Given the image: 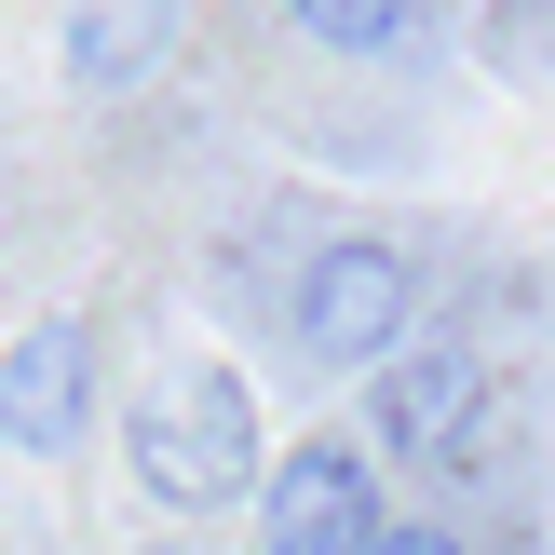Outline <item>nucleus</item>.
Segmentation results:
<instances>
[{
  "label": "nucleus",
  "instance_id": "f257e3e1",
  "mask_svg": "<svg viewBox=\"0 0 555 555\" xmlns=\"http://www.w3.org/2000/svg\"><path fill=\"white\" fill-rule=\"evenodd\" d=\"M122 461H135V488H150L163 515H231V502H258L271 434H258V393H244V366H217V352H177V366H163L150 393L122 406Z\"/></svg>",
  "mask_w": 555,
  "mask_h": 555
},
{
  "label": "nucleus",
  "instance_id": "f03ea898",
  "mask_svg": "<svg viewBox=\"0 0 555 555\" xmlns=\"http://www.w3.org/2000/svg\"><path fill=\"white\" fill-rule=\"evenodd\" d=\"M406 325H421V258H406L393 231H339V244H312V258H298V298H285L298 366L366 379Z\"/></svg>",
  "mask_w": 555,
  "mask_h": 555
},
{
  "label": "nucleus",
  "instance_id": "7ed1b4c3",
  "mask_svg": "<svg viewBox=\"0 0 555 555\" xmlns=\"http://www.w3.org/2000/svg\"><path fill=\"white\" fill-rule=\"evenodd\" d=\"M488 352L461 339V325H406L393 352L366 366V434H379V461H406V475H475V448H488Z\"/></svg>",
  "mask_w": 555,
  "mask_h": 555
},
{
  "label": "nucleus",
  "instance_id": "20e7f679",
  "mask_svg": "<svg viewBox=\"0 0 555 555\" xmlns=\"http://www.w3.org/2000/svg\"><path fill=\"white\" fill-rule=\"evenodd\" d=\"M366 529H379V448L312 434L258 461V555H366Z\"/></svg>",
  "mask_w": 555,
  "mask_h": 555
},
{
  "label": "nucleus",
  "instance_id": "39448f33",
  "mask_svg": "<svg viewBox=\"0 0 555 555\" xmlns=\"http://www.w3.org/2000/svg\"><path fill=\"white\" fill-rule=\"evenodd\" d=\"M81 434H95V325H81V312H41L14 352H0V448L68 461Z\"/></svg>",
  "mask_w": 555,
  "mask_h": 555
},
{
  "label": "nucleus",
  "instance_id": "423d86ee",
  "mask_svg": "<svg viewBox=\"0 0 555 555\" xmlns=\"http://www.w3.org/2000/svg\"><path fill=\"white\" fill-rule=\"evenodd\" d=\"M177 41V0H68V81L81 95H135Z\"/></svg>",
  "mask_w": 555,
  "mask_h": 555
},
{
  "label": "nucleus",
  "instance_id": "0eeeda50",
  "mask_svg": "<svg viewBox=\"0 0 555 555\" xmlns=\"http://www.w3.org/2000/svg\"><path fill=\"white\" fill-rule=\"evenodd\" d=\"M285 27H298L312 54H352V68L421 54V0H285Z\"/></svg>",
  "mask_w": 555,
  "mask_h": 555
},
{
  "label": "nucleus",
  "instance_id": "6e6552de",
  "mask_svg": "<svg viewBox=\"0 0 555 555\" xmlns=\"http://www.w3.org/2000/svg\"><path fill=\"white\" fill-rule=\"evenodd\" d=\"M366 555H475V542H461V529H434V515H421V529H393V515H379Z\"/></svg>",
  "mask_w": 555,
  "mask_h": 555
},
{
  "label": "nucleus",
  "instance_id": "1a4fd4ad",
  "mask_svg": "<svg viewBox=\"0 0 555 555\" xmlns=\"http://www.w3.org/2000/svg\"><path fill=\"white\" fill-rule=\"evenodd\" d=\"M150 555H163V542H150Z\"/></svg>",
  "mask_w": 555,
  "mask_h": 555
}]
</instances>
